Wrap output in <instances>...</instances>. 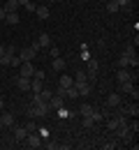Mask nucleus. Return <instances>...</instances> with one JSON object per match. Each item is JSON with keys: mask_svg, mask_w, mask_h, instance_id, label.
Instances as JSON below:
<instances>
[{"mask_svg": "<svg viewBox=\"0 0 139 150\" xmlns=\"http://www.w3.org/2000/svg\"><path fill=\"white\" fill-rule=\"evenodd\" d=\"M63 102H65V97L58 95V93H53L51 97H49V102H46V104H49V109H51V111H58L60 106H63Z\"/></svg>", "mask_w": 139, "mask_h": 150, "instance_id": "obj_3", "label": "nucleus"}, {"mask_svg": "<svg viewBox=\"0 0 139 150\" xmlns=\"http://www.w3.org/2000/svg\"><path fill=\"white\" fill-rule=\"evenodd\" d=\"M120 9H132V0H116Z\"/></svg>", "mask_w": 139, "mask_h": 150, "instance_id": "obj_27", "label": "nucleus"}, {"mask_svg": "<svg viewBox=\"0 0 139 150\" xmlns=\"http://www.w3.org/2000/svg\"><path fill=\"white\" fill-rule=\"evenodd\" d=\"M107 106H109V109H116V106H120V95H118V93H111L109 97H107Z\"/></svg>", "mask_w": 139, "mask_h": 150, "instance_id": "obj_11", "label": "nucleus"}, {"mask_svg": "<svg viewBox=\"0 0 139 150\" xmlns=\"http://www.w3.org/2000/svg\"><path fill=\"white\" fill-rule=\"evenodd\" d=\"M72 83H74V79H72V76L60 74V79H58V88H63V90H65V88H70Z\"/></svg>", "mask_w": 139, "mask_h": 150, "instance_id": "obj_13", "label": "nucleus"}, {"mask_svg": "<svg viewBox=\"0 0 139 150\" xmlns=\"http://www.w3.org/2000/svg\"><path fill=\"white\" fill-rule=\"evenodd\" d=\"M2 9H5L7 14H9V12H19V2H16V0H7Z\"/></svg>", "mask_w": 139, "mask_h": 150, "instance_id": "obj_17", "label": "nucleus"}, {"mask_svg": "<svg viewBox=\"0 0 139 150\" xmlns=\"http://www.w3.org/2000/svg\"><path fill=\"white\" fill-rule=\"evenodd\" d=\"M23 127H26V129H28V132H37V125H35L33 120H30V122H26Z\"/></svg>", "mask_w": 139, "mask_h": 150, "instance_id": "obj_31", "label": "nucleus"}, {"mask_svg": "<svg viewBox=\"0 0 139 150\" xmlns=\"http://www.w3.org/2000/svg\"><path fill=\"white\" fill-rule=\"evenodd\" d=\"M128 129L132 132V134H135V132L139 129V122H137V118H132V120H130V122H128Z\"/></svg>", "mask_w": 139, "mask_h": 150, "instance_id": "obj_28", "label": "nucleus"}, {"mask_svg": "<svg viewBox=\"0 0 139 150\" xmlns=\"http://www.w3.org/2000/svg\"><path fill=\"white\" fill-rule=\"evenodd\" d=\"M21 67V76H28V79H33V72H35V65L30 62V60H23L19 65Z\"/></svg>", "mask_w": 139, "mask_h": 150, "instance_id": "obj_5", "label": "nucleus"}, {"mask_svg": "<svg viewBox=\"0 0 139 150\" xmlns=\"http://www.w3.org/2000/svg\"><path fill=\"white\" fill-rule=\"evenodd\" d=\"M21 143H23V148H30V150L42 148V136L37 134V132H28V136H26Z\"/></svg>", "mask_w": 139, "mask_h": 150, "instance_id": "obj_2", "label": "nucleus"}, {"mask_svg": "<svg viewBox=\"0 0 139 150\" xmlns=\"http://www.w3.org/2000/svg\"><path fill=\"white\" fill-rule=\"evenodd\" d=\"M137 90V86L132 83V81H125V83H120V93H135Z\"/></svg>", "mask_w": 139, "mask_h": 150, "instance_id": "obj_18", "label": "nucleus"}, {"mask_svg": "<svg viewBox=\"0 0 139 150\" xmlns=\"http://www.w3.org/2000/svg\"><path fill=\"white\" fill-rule=\"evenodd\" d=\"M49 56H51V58H58V56H60V51L56 49V46H53V44L49 46Z\"/></svg>", "mask_w": 139, "mask_h": 150, "instance_id": "obj_29", "label": "nucleus"}, {"mask_svg": "<svg viewBox=\"0 0 139 150\" xmlns=\"http://www.w3.org/2000/svg\"><path fill=\"white\" fill-rule=\"evenodd\" d=\"M123 56H128V58H135V56H137V53H135V44H128L125 51H123Z\"/></svg>", "mask_w": 139, "mask_h": 150, "instance_id": "obj_26", "label": "nucleus"}, {"mask_svg": "<svg viewBox=\"0 0 139 150\" xmlns=\"http://www.w3.org/2000/svg\"><path fill=\"white\" fill-rule=\"evenodd\" d=\"M58 118H67V111H65L63 106H60V109H58Z\"/></svg>", "mask_w": 139, "mask_h": 150, "instance_id": "obj_38", "label": "nucleus"}, {"mask_svg": "<svg viewBox=\"0 0 139 150\" xmlns=\"http://www.w3.org/2000/svg\"><path fill=\"white\" fill-rule=\"evenodd\" d=\"M21 21V16H19V12H9L7 16H5V23H9V25H16Z\"/></svg>", "mask_w": 139, "mask_h": 150, "instance_id": "obj_16", "label": "nucleus"}, {"mask_svg": "<svg viewBox=\"0 0 139 150\" xmlns=\"http://www.w3.org/2000/svg\"><path fill=\"white\" fill-rule=\"evenodd\" d=\"M9 65H12V67H19V65H21V58L19 56H12V58H9Z\"/></svg>", "mask_w": 139, "mask_h": 150, "instance_id": "obj_30", "label": "nucleus"}, {"mask_svg": "<svg viewBox=\"0 0 139 150\" xmlns=\"http://www.w3.org/2000/svg\"><path fill=\"white\" fill-rule=\"evenodd\" d=\"M42 90V81L40 79H30V93H40Z\"/></svg>", "mask_w": 139, "mask_h": 150, "instance_id": "obj_22", "label": "nucleus"}, {"mask_svg": "<svg viewBox=\"0 0 139 150\" xmlns=\"http://www.w3.org/2000/svg\"><path fill=\"white\" fill-rule=\"evenodd\" d=\"M16 86H19L21 90H23V93H28V90H30V79H28V76H16Z\"/></svg>", "mask_w": 139, "mask_h": 150, "instance_id": "obj_10", "label": "nucleus"}, {"mask_svg": "<svg viewBox=\"0 0 139 150\" xmlns=\"http://www.w3.org/2000/svg\"><path fill=\"white\" fill-rule=\"evenodd\" d=\"M118 9H120V7H118L116 0H107V12H109V14H116Z\"/></svg>", "mask_w": 139, "mask_h": 150, "instance_id": "obj_20", "label": "nucleus"}, {"mask_svg": "<svg viewBox=\"0 0 139 150\" xmlns=\"http://www.w3.org/2000/svg\"><path fill=\"white\" fill-rule=\"evenodd\" d=\"M93 111H95V109H93L91 104H81V106H79V115H81V118H83V115H91Z\"/></svg>", "mask_w": 139, "mask_h": 150, "instance_id": "obj_21", "label": "nucleus"}, {"mask_svg": "<svg viewBox=\"0 0 139 150\" xmlns=\"http://www.w3.org/2000/svg\"><path fill=\"white\" fill-rule=\"evenodd\" d=\"M12 134H14V141H19V143H21V141L28 136V129H26L23 125H14V127H12Z\"/></svg>", "mask_w": 139, "mask_h": 150, "instance_id": "obj_6", "label": "nucleus"}, {"mask_svg": "<svg viewBox=\"0 0 139 150\" xmlns=\"http://www.w3.org/2000/svg\"><path fill=\"white\" fill-rule=\"evenodd\" d=\"M116 79H118L120 83H125V81H132V72H128V67H118ZM132 83H135V81H132Z\"/></svg>", "mask_w": 139, "mask_h": 150, "instance_id": "obj_8", "label": "nucleus"}, {"mask_svg": "<svg viewBox=\"0 0 139 150\" xmlns=\"http://www.w3.org/2000/svg\"><path fill=\"white\" fill-rule=\"evenodd\" d=\"M33 79H40V81H44V72H42V69H35V72H33Z\"/></svg>", "mask_w": 139, "mask_h": 150, "instance_id": "obj_34", "label": "nucleus"}, {"mask_svg": "<svg viewBox=\"0 0 139 150\" xmlns=\"http://www.w3.org/2000/svg\"><path fill=\"white\" fill-rule=\"evenodd\" d=\"M16 2H19V7H21V5H26V2H28V0H16Z\"/></svg>", "mask_w": 139, "mask_h": 150, "instance_id": "obj_41", "label": "nucleus"}, {"mask_svg": "<svg viewBox=\"0 0 139 150\" xmlns=\"http://www.w3.org/2000/svg\"><path fill=\"white\" fill-rule=\"evenodd\" d=\"M65 97H72V99H74V97H79V90H77V86H74V83H72V86H70V88H65Z\"/></svg>", "mask_w": 139, "mask_h": 150, "instance_id": "obj_19", "label": "nucleus"}, {"mask_svg": "<svg viewBox=\"0 0 139 150\" xmlns=\"http://www.w3.org/2000/svg\"><path fill=\"white\" fill-rule=\"evenodd\" d=\"M2 109H5V99L0 97V111H2Z\"/></svg>", "mask_w": 139, "mask_h": 150, "instance_id": "obj_40", "label": "nucleus"}, {"mask_svg": "<svg viewBox=\"0 0 139 150\" xmlns=\"http://www.w3.org/2000/svg\"><path fill=\"white\" fill-rule=\"evenodd\" d=\"M5 16H7V12H5L2 7H0V21H5Z\"/></svg>", "mask_w": 139, "mask_h": 150, "instance_id": "obj_39", "label": "nucleus"}, {"mask_svg": "<svg viewBox=\"0 0 139 150\" xmlns=\"http://www.w3.org/2000/svg\"><path fill=\"white\" fill-rule=\"evenodd\" d=\"M102 148H104V150H114V148H116V141H109V143H104Z\"/></svg>", "mask_w": 139, "mask_h": 150, "instance_id": "obj_37", "label": "nucleus"}, {"mask_svg": "<svg viewBox=\"0 0 139 150\" xmlns=\"http://www.w3.org/2000/svg\"><path fill=\"white\" fill-rule=\"evenodd\" d=\"M26 113H28L30 118H46V115L51 113V109H49V104H46V102H42V104H30Z\"/></svg>", "mask_w": 139, "mask_h": 150, "instance_id": "obj_1", "label": "nucleus"}, {"mask_svg": "<svg viewBox=\"0 0 139 150\" xmlns=\"http://www.w3.org/2000/svg\"><path fill=\"white\" fill-rule=\"evenodd\" d=\"M46 2H56V0H46Z\"/></svg>", "mask_w": 139, "mask_h": 150, "instance_id": "obj_42", "label": "nucleus"}, {"mask_svg": "<svg viewBox=\"0 0 139 150\" xmlns=\"http://www.w3.org/2000/svg\"><path fill=\"white\" fill-rule=\"evenodd\" d=\"M23 7H26V9H28V12H35V7H37V5H35V2H33V0H28V2H26V5H23Z\"/></svg>", "mask_w": 139, "mask_h": 150, "instance_id": "obj_33", "label": "nucleus"}, {"mask_svg": "<svg viewBox=\"0 0 139 150\" xmlns=\"http://www.w3.org/2000/svg\"><path fill=\"white\" fill-rule=\"evenodd\" d=\"M116 109H118V111H123L125 115H132V118H137V115H139V106H137V102H135V104H130L128 109H123V106H116Z\"/></svg>", "mask_w": 139, "mask_h": 150, "instance_id": "obj_9", "label": "nucleus"}, {"mask_svg": "<svg viewBox=\"0 0 139 150\" xmlns=\"http://www.w3.org/2000/svg\"><path fill=\"white\" fill-rule=\"evenodd\" d=\"M88 81V76H86V72H79V74L74 76V86H81V83H86Z\"/></svg>", "mask_w": 139, "mask_h": 150, "instance_id": "obj_25", "label": "nucleus"}, {"mask_svg": "<svg viewBox=\"0 0 139 150\" xmlns=\"http://www.w3.org/2000/svg\"><path fill=\"white\" fill-rule=\"evenodd\" d=\"M128 60H130L128 56H120L118 58V67H128Z\"/></svg>", "mask_w": 139, "mask_h": 150, "instance_id": "obj_32", "label": "nucleus"}, {"mask_svg": "<svg viewBox=\"0 0 139 150\" xmlns=\"http://www.w3.org/2000/svg\"><path fill=\"white\" fill-rule=\"evenodd\" d=\"M5 51H7L9 56H16V46H12V44H9V46H5Z\"/></svg>", "mask_w": 139, "mask_h": 150, "instance_id": "obj_36", "label": "nucleus"}, {"mask_svg": "<svg viewBox=\"0 0 139 150\" xmlns=\"http://www.w3.org/2000/svg\"><path fill=\"white\" fill-rule=\"evenodd\" d=\"M35 14H37L42 21L49 19V7H46V5H37V7H35Z\"/></svg>", "mask_w": 139, "mask_h": 150, "instance_id": "obj_15", "label": "nucleus"}, {"mask_svg": "<svg viewBox=\"0 0 139 150\" xmlns=\"http://www.w3.org/2000/svg\"><path fill=\"white\" fill-rule=\"evenodd\" d=\"M53 69H56V72H63V69H65V60H63V58H53Z\"/></svg>", "mask_w": 139, "mask_h": 150, "instance_id": "obj_23", "label": "nucleus"}, {"mask_svg": "<svg viewBox=\"0 0 139 150\" xmlns=\"http://www.w3.org/2000/svg\"><path fill=\"white\" fill-rule=\"evenodd\" d=\"M37 44H40V49H49V46H51L53 42H51V37H49L46 33H42L40 37H37Z\"/></svg>", "mask_w": 139, "mask_h": 150, "instance_id": "obj_14", "label": "nucleus"}, {"mask_svg": "<svg viewBox=\"0 0 139 150\" xmlns=\"http://www.w3.org/2000/svg\"><path fill=\"white\" fill-rule=\"evenodd\" d=\"M0 120H2V127H7V129H12V127L16 125V118H14V113H7V111L0 113Z\"/></svg>", "mask_w": 139, "mask_h": 150, "instance_id": "obj_4", "label": "nucleus"}, {"mask_svg": "<svg viewBox=\"0 0 139 150\" xmlns=\"http://www.w3.org/2000/svg\"><path fill=\"white\" fill-rule=\"evenodd\" d=\"M128 65H130V67H135V69H137V65H139V58L135 56V58H130V60H128Z\"/></svg>", "mask_w": 139, "mask_h": 150, "instance_id": "obj_35", "label": "nucleus"}, {"mask_svg": "<svg viewBox=\"0 0 139 150\" xmlns=\"http://www.w3.org/2000/svg\"><path fill=\"white\" fill-rule=\"evenodd\" d=\"M19 58H21V62H23V60H30V62H33V60L37 58V51H33V46L21 49V51H19Z\"/></svg>", "mask_w": 139, "mask_h": 150, "instance_id": "obj_7", "label": "nucleus"}, {"mask_svg": "<svg viewBox=\"0 0 139 150\" xmlns=\"http://www.w3.org/2000/svg\"><path fill=\"white\" fill-rule=\"evenodd\" d=\"M95 125H98V122L93 120V113H91V115H83V127H86V129H91V127H95Z\"/></svg>", "mask_w": 139, "mask_h": 150, "instance_id": "obj_24", "label": "nucleus"}, {"mask_svg": "<svg viewBox=\"0 0 139 150\" xmlns=\"http://www.w3.org/2000/svg\"><path fill=\"white\" fill-rule=\"evenodd\" d=\"M77 90H79V97H86V95L93 93V83H91V81H86V83L77 86Z\"/></svg>", "mask_w": 139, "mask_h": 150, "instance_id": "obj_12", "label": "nucleus"}]
</instances>
